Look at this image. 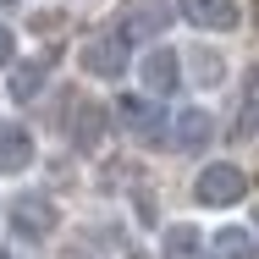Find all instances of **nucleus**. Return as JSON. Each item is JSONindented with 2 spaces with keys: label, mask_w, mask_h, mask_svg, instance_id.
I'll use <instances>...</instances> for the list:
<instances>
[{
  "label": "nucleus",
  "mask_w": 259,
  "mask_h": 259,
  "mask_svg": "<svg viewBox=\"0 0 259 259\" xmlns=\"http://www.w3.org/2000/svg\"><path fill=\"white\" fill-rule=\"evenodd\" d=\"M193 199L209 204V209H226V204H237V199H248V171L232 165V160H215V165H204L193 177Z\"/></svg>",
  "instance_id": "f257e3e1"
},
{
  "label": "nucleus",
  "mask_w": 259,
  "mask_h": 259,
  "mask_svg": "<svg viewBox=\"0 0 259 259\" xmlns=\"http://www.w3.org/2000/svg\"><path fill=\"white\" fill-rule=\"evenodd\" d=\"M77 61H83V72H89V77H105V83H116V77L127 72V39H116V33H100V39H89V45L77 50Z\"/></svg>",
  "instance_id": "f03ea898"
},
{
  "label": "nucleus",
  "mask_w": 259,
  "mask_h": 259,
  "mask_svg": "<svg viewBox=\"0 0 259 259\" xmlns=\"http://www.w3.org/2000/svg\"><path fill=\"white\" fill-rule=\"evenodd\" d=\"M55 221H61V215H55V204L45 199V193H22V199L11 204V226H17L22 237H33V243H39V237H50Z\"/></svg>",
  "instance_id": "7ed1b4c3"
},
{
  "label": "nucleus",
  "mask_w": 259,
  "mask_h": 259,
  "mask_svg": "<svg viewBox=\"0 0 259 259\" xmlns=\"http://www.w3.org/2000/svg\"><path fill=\"white\" fill-rule=\"evenodd\" d=\"M182 17H188L193 28H204V33H232V28L243 22L237 0H182Z\"/></svg>",
  "instance_id": "20e7f679"
},
{
  "label": "nucleus",
  "mask_w": 259,
  "mask_h": 259,
  "mask_svg": "<svg viewBox=\"0 0 259 259\" xmlns=\"http://www.w3.org/2000/svg\"><path fill=\"white\" fill-rule=\"evenodd\" d=\"M138 77H144V89L149 94H171L177 83H182V61H177V50H149L144 55V66H138Z\"/></svg>",
  "instance_id": "39448f33"
},
{
  "label": "nucleus",
  "mask_w": 259,
  "mask_h": 259,
  "mask_svg": "<svg viewBox=\"0 0 259 259\" xmlns=\"http://www.w3.org/2000/svg\"><path fill=\"white\" fill-rule=\"evenodd\" d=\"M116 116H121L127 133H138V138H155L160 127H165V121H160V105L138 100V94H121V100H116Z\"/></svg>",
  "instance_id": "423d86ee"
},
{
  "label": "nucleus",
  "mask_w": 259,
  "mask_h": 259,
  "mask_svg": "<svg viewBox=\"0 0 259 259\" xmlns=\"http://www.w3.org/2000/svg\"><path fill=\"white\" fill-rule=\"evenodd\" d=\"M165 22H171V6H160V0H138V6H127L116 39H133V33H165Z\"/></svg>",
  "instance_id": "0eeeda50"
},
{
  "label": "nucleus",
  "mask_w": 259,
  "mask_h": 259,
  "mask_svg": "<svg viewBox=\"0 0 259 259\" xmlns=\"http://www.w3.org/2000/svg\"><path fill=\"white\" fill-rule=\"evenodd\" d=\"M33 165V133L28 127H0V171H28Z\"/></svg>",
  "instance_id": "6e6552de"
},
{
  "label": "nucleus",
  "mask_w": 259,
  "mask_h": 259,
  "mask_svg": "<svg viewBox=\"0 0 259 259\" xmlns=\"http://www.w3.org/2000/svg\"><path fill=\"white\" fill-rule=\"evenodd\" d=\"M66 133H72V144H77L83 155H89V149H100V144H105V110L83 100L77 110H72V127H66Z\"/></svg>",
  "instance_id": "1a4fd4ad"
},
{
  "label": "nucleus",
  "mask_w": 259,
  "mask_h": 259,
  "mask_svg": "<svg viewBox=\"0 0 259 259\" xmlns=\"http://www.w3.org/2000/svg\"><path fill=\"white\" fill-rule=\"evenodd\" d=\"M209 259H259V237L243 226H226L209 237Z\"/></svg>",
  "instance_id": "9d476101"
},
{
  "label": "nucleus",
  "mask_w": 259,
  "mask_h": 259,
  "mask_svg": "<svg viewBox=\"0 0 259 259\" xmlns=\"http://www.w3.org/2000/svg\"><path fill=\"white\" fill-rule=\"evenodd\" d=\"M209 133H215V121H209V110H182L177 116V133H171V144L177 149H204Z\"/></svg>",
  "instance_id": "9b49d317"
},
{
  "label": "nucleus",
  "mask_w": 259,
  "mask_h": 259,
  "mask_svg": "<svg viewBox=\"0 0 259 259\" xmlns=\"http://www.w3.org/2000/svg\"><path fill=\"white\" fill-rule=\"evenodd\" d=\"M160 254H165V259H204V237H199V226H165Z\"/></svg>",
  "instance_id": "f8f14e48"
},
{
  "label": "nucleus",
  "mask_w": 259,
  "mask_h": 259,
  "mask_svg": "<svg viewBox=\"0 0 259 259\" xmlns=\"http://www.w3.org/2000/svg\"><path fill=\"white\" fill-rule=\"evenodd\" d=\"M45 77H50V55H39V61H22V66L11 72V100H33V94L45 89Z\"/></svg>",
  "instance_id": "ddd939ff"
},
{
  "label": "nucleus",
  "mask_w": 259,
  "mask_h": 259,
  "mask_svg": "<svg viewBox=\"0 0 259 259\" xmlns=\"http://www.w3.org/2000/svg\"><path fill=\"white\" fill-rule=\"evenodd\" d=\"M193 66H199V77H204V83H221V72H226V66H221V55H193Z\"/></svg>",
  "instance_id": "4468645a"
},
{
  "label": "nucleus",
  "mask_w": 259,
  "mask_h": 259,
  "mask_svg": "<svg viewBox=\"0 0 259 259\" xmlns=\"http://www.w3.org/2000/svg\"><path fill=\"white\" fill-rule=\"evenodd\" d=\"M243 133H259V105H243Z\"/></svg>",
  "instance_id": "2eb2a0df"
},
{
  "label": "nucleus",
  "mask_w": 259,
  "mask_h": 259,
  "mask_svg": "<svg viewBox=\"0 0 259 259\" xmlns=\"http://www.w3.org/2000/svg\"><path fill=\"white\" fill-rule=\"evenodd\" d=\"M11 55V28H0V61Z\"/></svg>",
  "instance_id": "dca6fc26"
},
{
  "label": "nucleus",
  "mask_w": 259,
  "mask_h": 259,
  "mask_svg": "<svg viewBox=\"0 0 259 259\" xmlns=\"http://www.w3.org/2000/svg\"><path fill=\"white\" fill-rule=\"evenodd\" d=\"M133 259H149V254H133Z\"/></svg>",
  "instance_id": "f3484780"
},
{
  "label": "nucleus",
  "mask_w": 259,
  "mask_h": 259,
  "mask_svg": "<svg viewBox=\"0 0 259 259\" xmlns=\"http://www.w3.org/2000/svg\"><path fill=\"white\" fill-rule=\"evenodd\" d=\"M254 22H259V6H254Z\"/></svg>",
  "instance_id": "a211bd4d"
},
{
  "label": "nucleus",
  "mask_w": 259,
  "mask_h": 259,
  "mask_svg": "<svg viewBox=\"0 0 259 259\" xmlns=\"http://www.w3.org/2000/svg\"><path fill=\"white\" fill-rule=\"evenodd\" d=\"M0 6H11V0H0Z\"/></svg>",
  "instance_id": "6ab92c4d"
},
{
  "label": "nucleus",
  "mask_w": 259,
  "mask_h": 259,
  "mask_svg": "<svg viewBox=\"0 0 259 259\" xmlns=\"http://www.w3.org/2000/svg\"><path fill=\"white\" fill-rule=\"evenodd\" d=\"M254 221H259V209H254Z\"/></svg>",
  "instance_id": "aec40b11"
}]
</instances>
